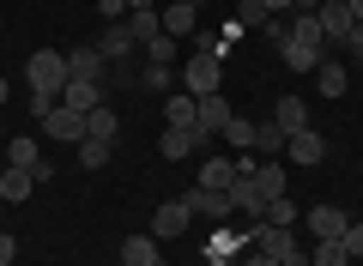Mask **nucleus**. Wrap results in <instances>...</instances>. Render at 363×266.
<instances>
[{
  "label": "nucleus",
  "instance_id": "obj_1",
  "mask_svg": "<svg viewBox=\"0 0 363 266\" xmlns=\"http://www.w3.org/2000/svg\"><path fill=\"white\" fill-rule=\"evenodd\" d=\"M25 85H30V115L43 121V115L61 103V91H67V55L61 49H37L30 67H25Z\"/></svg>",
  "mask_w": 363,
  "mask_h": 266
},
{
  "label": "nucleus",
  "instance_id": "obj_2",
  "mask_svg": "<svg viewBox=\"0 0 363 266\" xmlns=\"http://www.w3.org/2000/svg\"><path fill=\"white\" fill-rule=\"evenodd\" d=\"M224 49H230L224 37H206L188 61H182V91H188V97H212V91L224 85Z\"/></svg>",
  "mask_w": 363,
  "mask_h": 266
},
{
  "label": "nucleus",
  "instance_id": "obj_3",
  "mask_svg": "<svg viewBox=\"0 0 363 266\" xmlns=\"http://www.w3.org/2000/svg\"><path fill=\"white\" fill-rule=\"evenodd\" d=\"M315 25H321V43H327V49H345L351 31H357V18H351L345 0H321V6H315Z\"/></svg>",
  "mask_w": 363,
  "mask_h": 266
},
{
  "label": "nucleus",
  "instance_id": "obj_4",
  "mask_svg": "<svg viewBox=\"0 0 363 266\" xmlns=\"http://www.w3.org/2000/svg\"><path fill=\"white\" fill-rule=\"evenodd\" d=\"M230 206L242 218H255V224H267V194H260V182H255V170H236V182H230Z\"/></svg>",
  "mask_w": 363,
  "mask_h": 266
},
{
  "label": "nucleus",
  "instance_id": "obj_5",
  "mask_svg": "<svg viewBox=\"0 0 363 266\" xmlns=\"http://www.w3.org/2000/svg\"><path fill=\"white\" fill-rule=\"evenodd\" d=\"M182 206H188L194 218H218V224H224V218L236 212V206H230V194H224V188H200V182H194L188 194H182Z\"/></svg>",
  "mask_w": 363,
  "mask_h": 266
},
{
  "label": "nucleus",
  "instance_id": "obj_6",
  "mask_svg": "<svg viewBox=\"0 0 363 266\" xmlns=\"http://www.w3.org/2000/svg\"><path fill=\"white\" fill-rule=\"evenodd\" d=\"M104 49L97 43H79V49H67V79H91V85H104Z\"/></svg>",
  "mask_w": 363,
  "mask_h": 266
},
{
  "label": "nucleus",
  "instance_id": "obj_7",
  "mask_svg": "<svg viewBox=\"0 0 363 266\" xmlns=\"http://www.w3.org/2000/svg\"><path fill=\"white\" fill-rule=\"evenodd\" d=\"M303 224L315 230V242H339V236H345V224H351V212H339V206H309Z\"/></svg>",
  "mask_w": 363,
  "mask_h": 266
},
{
  "label": "nucleus",
  "instance_id": "obj_8",
  "mask_svg": "<svg viewBox=\"0 0 363 266\" xmlns=\"http://www.w3.org/2000/svg\"><path fill=\"white\" fill-rule=\"evenodd\" d=\"M43 133H49V140H85V115H79V109H67V103H55V109L49 115H43Z\"/></svg>",
  "mask_w": 363,
  "mask_h": 266
},
{
  "label": "nucleus",
  "instance_id": "obj_9",
  "mask_svg": "<svg viewBox=\"0 0 363 266\" xmlns=\"http://www.w3.org/2000/svg\"><path fill=\"white\" fill-rule=\"evenodd\" d=\"M285 157H291V164H303V170H315L327 157V140L315 133V127H303V133H291V140H285Z\"/></svg>",
  "mask_w": 363,
  "mask_h": 266
},
{
  "label": "nucleus",
  "instance_id": "obj_10",
  "mask_svg": "<svg viewBox=\"0 0 363 266\" xmlns=\"http://www.w3.org/2000/svg\"><path fill=\"white\" fill-rule=\"evenodd\" d=\"M188 224H194V212H188L182 200H164V206L152 212V236H157V242H164V236H182Z\"/></svg>",
  "mask_w": 363,
  "mask_h": 266
},
{
  "label": "nucleus",
  "instance_id": "obj_11",
  "mask_svg": "<svg viewBox=\"0 0 363 266\" xmlns=\"http://www.w3.org/2000/svg\"><path fill=\"white\" fill-rule=\"evenodd\" d=\"M200 140H206L200 127H169L164 140H157V157H169V164H176V157H194V152H200Z\"/></svg>",
  "mask_w": 363,
  "mask_h": 266
},
{
  "label": "nucleus",
  "instance_id": "obj_12",
  "mask_svg": "<svg viewBox=\"0 0 363 266\" xmlns=\"http://www.w3.org/2000/svg\"><path fill=\"white\" fill-rule=\"evenodd\" d=\"M37 182H43L37 170H18V164H6V170H0V200H13V206H18V200H30V194H37Z\"/></svg>",
  "mask_w": 363,
  "mask_h": 266
},
{
  "label": "nucleus",
  "instance_id": "obj_13",
  "mask_svg": "<svg viewBox=\"0 0 363 266\" xmlns=\"http://www.w3.org/2000/svg\"><path fill=\"white\" fill-rule=\"evenodd\" d=\"M255 248L267 254V260H285V254L297 248V236H291L285 224H255Z\"/></svg>",
  "mask_w": 363,
  "mask_h": 266
},
{
  "label": "nucleus",
  "instance_id": "obj_14",
  "mask_svg": "<svg viewBox=\"0 0 363 266\" xmlns=\"http://www.w3.org/2000/svg\"><path fill=\"white\" fill-rule=\"evenodd\" d=\"M157 18H164V37H188V31L200 25V6H194V0H169Z\"/></svg>",
  "mask_w": 363,
  "mask_h": 266
},
{
  "label": "nucleus",
  "instance_id": "obj_15",
  "mask_svg": "<svg viewBox=\"0 0 363 266\" xmlns=\"http://www.w3.org/2000/svg\"><path fill=\"white\" fill-rule=\"evenodd\" d=\"M85 140H109V145L121 140V115L109 109V103H97V109L85 115Z\"/></svg>",
  "mask_w": 363,
  "mask_h": 266
},
{
  "label": "nucleus",
  "instance_id": "obj_16",
  "mask_svg": "<svg viewBox=\"0 0 363 266\" xmlns=\"http://www.w3.org/2000/svg\"><path fill=\"white\" fill-rule=\"evenodd\" d=\"M61 103H67V109H79V115H91L97 103H104V85H91V79H67Z\"/></svg>",
  "mask_w": 363,
  "mask_h": 266
},
{
  "label": "nucleus",
  "instance_id": "obj_17",
  "mask_svg": "<svg viewBox=\"0 0 363 266\" xmlns=\"http://www.w3.org/2000/svg\"><path fill=\"white\" fill-rule=\"evenodd\" d=\"M272 127H279V133H303V127H309V103H303V97H279Z\"/></svg>",
  "mask_w": 363,
  "mask_h": 266
},
{
  "label": "nucleus",
  "instance_id": "obj_18",
  "mask_svg": "<svg viewBox=\"0 0 363 266\" xmlns=\"http://www.w3.org/2000/svg\"><path fill=\"white\" fill-rule=\"evenodd\" d=\"M194 127H200V133H224V127H230V103H224L218 91H212V97H200V115H194Z\"/></svg>",
  "mask_w": 363,
  "mask_h": 266
},
{
  "label": "nucleus",
  "instance_id": "obj_19",
  "mask_svg": "<svg viewBox=\"0 0 363 266\" xmlns=\"http://www.w3.org/2000/svg\"><path fill=\"white\" fill-rule=\"evenodd\" d=\"M121 266H164L157 236H128V242H121Z\"/></svg>",
  "mask_w": 363,
  "mask_h": 266
},
{
  "label": "nucleus",
  "instance_id": "obj_20",
  "mask_svg": "<svg viewBox=\"0 0 363 266\" xmlns=\"http://www.w3.org/2000/svg\"><path fill=\"white\" fill-rule=\"evenodd\" d=\"M345 85H351V79H345V67L321 55V67H315V91H321V97H345Z\"/></svg>",
  "mask_w": 363,
  "mask_h": 266
},
{
  "label": "nucleus",
  "instance_id": "obj_21",
  "mask_svg": "<svg viewBox=\"0 0 363 266\" xmlns=\"http://www.w3.org/2000/svg\"><path fill=\"white\" fill-rule=\"evenodd\" d=\"M164 115H169V127H194V115H200V97H188V91H169Z\"/></svg>",
  "mask_w": 363,
  "mask_h": 266
},
{
  "label": "nucleus",
  "instance_id": "obj_22",
  "mask_svg": "<svg viewBox=\"0 0 363 266\" xmlns=\"http://www.w3.org/2000/svg\"><path fill=\"white\" fill-rule=\"evenodd\" d=\"M230 182H236L230 157H206V164H200V188H224V194H230Z\"/></svg>",
  "mask_w": 363,
  "mask_h": 266
},
{
  "label": "nucleus",
  "instance_id": "obj_23",
  "mask_svg": "<svg viewBox=\"0 0 363 266\" xmlns=\"http://www.w3.org/2000/svg\"><path fill=\"white\" fill-rule=\"evenodd\" d=\"M97 49H104V61H128V55H133V37H128V25H109L104 37H97Z\"/></svg>",
  "mask_w": 363,
  "mask_h": 266
},
{
  "label": "nucleus",
  "instance_id": "obj_24",
  "mask_svg": "<svg viewBox=\"0 0 363 266\" xmlns=\"http://www.w3.org/2000/svg\"><path fill=\"white\" fill-rule=\"evenodd\" d=\"M157 31H164V18H157V6H140V13H133V18H128V37H133V43H140V49H145V43H152V37H157Z\"/></svg>",
  "mask_w": 363,
  "mask_h": 266
},
{
  "label": "nucleus",
  "instance_id": "obj_25",
  "mask_svg": "<svg viewBox=\"0 0 363 266\" xmlns=\"http://www.w3.org/2000/svg\"><path fill=\"white\" fill-rule=\"evenodd\" d=\"M6 164H18V170H43V157H37V140H30V133H18V140L6 145Z\"/></svg>",
  "mask_w": 363,
  "mask_h": 266
},
{
  "label": "nucleus",
  "instance_id": "obj_26",
  "mask_svg": "<svg viewBox=\"0 0 363 266\" xmlns=\"http://www.w3.org/2000/svg\"><path fill=\"white\" fill-rule=\"evenodd\" d=\"M255 133H260V127L248 121V115H230V127H224V140H230L236 152H255Z\"/></svg>",
  "mask_w": 363,
  "mask_h": 266
},
{
  "label": "nucleus",
  "instance_id": "obj_27",
  "mask_svg": "<svg viewBox=\"0 0 363 266\" xmlns=\"http://www.w3.org/2000/svg\"><path fill=\"white\" fill-rule=\"evenodd\" d=\"M169 85H176V73H169V67H152V61H145L140 79H133V91H169Z\"/></svg>",
  "mask_w": 363,
  "mask_h": 266
},
{
  "label": "nucleus",
  "instance_id": "obj_28",
  "mask_svg": "<svg viewBox=\"0 0 363 266\" xmlns=\"http://www.w3.org/2000/svg\"><path fill=\"white\" fill-rule=\"evenodd\" d=\"M109 152H116L109 140H79V164H85V170H104V164H109Z\"/></svg>",
  "mask_w": 363,
  "mask_h": 266
},
{
  "label": "nucleus",
  "instance_id": "obj_29",
  "mask_svg": "<svg viewBox=\"0 0 363 266\" xmlns=\"http://www.w3.org/2000/svg\"><path fill=\"white\" fill-rule=\"evenodd\" d=\"M145 61H152V67H176V37H164V31H157V37L145 43Z\"/></svg>",
  "mask_w": 363,
  "mask_h": 266
},
{
  "label": "nucleus",
  "instance_id": "obj_30",
  "mask_svg": "<svg viewBox=\"0 0 363 266\" xmlns=\"http://www.w3.org/2000/svg\"><path fill=\"white\" fill-rule=\"evenodd\" d=\"M297 218H303V212H297V200H291V194H279V200H267V224H285V230H291Z\"/></svg>",
  "mask_w": 363,
  "mask_h": 266
},
{
  "label": "nucleus",
  "instance_id": "obj_31",
  "mask_svg": "<svg viewBox=\"0 0 363 266\" xmlns=\"http://www.w3.org/2000/svg\"><path fill=\"white\" fill-rule=\"evenodd\" d=\"M285 140H291V133H279V127L267 121V127L255 133V152H260V157H279V152H285Z\"/></svg>",
  "mask_w": 363,
  "mask_h": 266
},
{
  "label": "nucleus",
  "instance_id": "obj_32",
  "mask_svg": "<svg viewBox=\"0 0 363 266\" xmlns=\"http://www.w3.org/2000/svg\"><path fill=\"white\" fill-rule=\"evenodd\" d=\"M267 6H260V0H242V6H236V25H242V31H267Z\"/></svg>",
  "mask_w": 363,
  "mask_h": 266
},
{
  "label": "nucleus",
  "instance_id": "obj_33",
  "mask_svg": "<svg viewBox=\"0 0 363 266\" xmlns=\"http://www.w3.org/2000/svg\"><path fill=\"white\" fill-rule=\"evenodd\" d=\"M309 266H351V260H345L339 242H315V248H309Z\"/></svg>",
  "mask_w": 363,
  "mask_h": 266
},
{
  "label": "nucleus",
  "instance_id": "obj_34",
  "mask_svg": "<svg viewBox=\"0 0 363 266\" xmlns=\"http://www.w3.org/2000/svg\"><path fill=\"white\" fill-rule=\"evenodd\" d=\"M339 248H345V260H351V266L363 260V224H357V218L345 224V236H339Z\"/></svg>",
  "mask_w": 363,
  "mask_h": 266
},
{
  "label": "nucleus",
  "instance_id": "obj_35",
  "mask_svg": "<svg viewBox=\"0 0 363 266\" xmlns=\"http://www.w3.org/2000/svg\"><path fill=\"white\" fill-rule=\"evenodd\" d=\"M97 13H104V18H109V25H116V18H121V13H128V0H97Z\"/></svg>",
  "mask_w": 363,
  "mask_h": 266
},
{
  "label": "nucleus",
  "instance_id": "obj_36",
  "mask_svg": "<svg viewBox=\"0 0 363 266\" xmlns=\"http://www.w3.org/2000/svg\"><path fill=\"white\" fill-rule=\"evenodd\" d=\"M345 55H351V61H357V67H363V25H357V31H351V43H345Z\"/></svg>",
  "mask_w": 363,
  "mask_h": 266
},
{
  "label": "nucleus",
  "instance_id": "obj_37",
  "mask_svg": "<svg viewBox=\"0 0 363 266\" xmlns=\"http://www.w3.org/2000/svg\"><path fill=\"white\" fill-rule=\"evenodd\" d=\"M13 254H18V242L6 236V230H0V266H13Z\"/></svg>",
  "mask_w": 363,
  "mask_h": 266
},
{
  "label": "nucleus",
  "instance_id": "obj_38",
  "mask_svg": "<svg viewBox=\"0 0 363 266\" xmlns=\"http://www.w3.org/2000/svg\"><path fill=\"white\" fill-rule=\"evenodd\" d=\"M260 6H267L272 18H285V13H297V6H291V0H260Z\"/></svg>",
  "mask_w": 363,
  "mask_h": 266
},
{
  "label": "nucleus",
  "instance_id": "obj_39",
  "mask_svg": "<svg viewBox=\"0 0 363 266\" xmlns=\"http://www.w3.org/2000/svg\"><path fill=\"white\" fill-rule=\"evenodd\" d=\"M279 266H309V248H291V254H285Z\"/></svg>",
  "mask_w": 363,
  "mask_h": 266
},
{
  "label": "nucleus",
  "instance_id": "obj_40",
  "mask_svg": "<svg viewBox=\"0 0 363 266\" xmlns=\"http://www.w3.org/2000/svg\"><path fill=\"white\" fill-rule=\"evenodd\" d=\"M242 266H279V260H267V254H260V248H255V254H248V260H242Z\"/></svg>",
  "mask_w": 363,
  "mask_h": 266
},
{
  "label": "nucleus",
  "instance_id": "obj_41",
  "mask_svg": "<svg viewBox=\"0 0 363 266\" xmlns=\"http://www.w3.org/2000/svg\"><path fill=\"white\" fill-rule=\"evenodd\" d=\"M291 6H297V13H315V6H321V0H291Z\"/></svg>",
  "mask_w": 363,
  "mask_h": 266
},
{
  "label": "nucleus",
  "instance_id": "obj_42",
  "mask_svg": "<svg viewBox=\"0 0 363 266\" xmlns=\"http://www.w3.org/2000/svg\"><path fill=\"white\" fill-rule=\"evenodd\" d=\"M345 6H351V18H357V25H363V0H345Z\"/></svg>",
  "mask_w": 363,
  "mask_h": 266
},
{
  "label": "nucleus",
  "instance_id": "obj_43",
  "mask_svg": "<svg viewBox=\"0 0 363 266\" xmlns=\"http://www.w3.org/2000/svg\"><path fill=\"white\" fill-rule=\"evenodd\" d=\"M128 6H133V13H140V6H157V0H128Z\"/></svg>",
  "mask_w": 363,
  "mask_h": 266
},
{
  "label": "nucleus",
  "instance_id": "obj_44",
  "mask_svg": "<svg viewBox=\"0 0 363 266\" xmlns=\"http://www.w3.org/2000/svg\"><path fill=\"white\" fill-rule=\"evenodd\" d=\"M6 91H13V85H6V79H0V103H6Z\"/></svg>",
  "mask_w": 363,
  "mask_h": 266
},
{
  "label": "nucleus",
  "instance_id": "obj_45",
  "mask_svg": "<svg viewBox=\"0 0 363 266\" xmlns=\"http://www.w3.org/2000/svg\"><path fill=\"white\" fill-rule=\"evenodd\" d=\"M206 266H224V260H206Z\"/></svg>",
  "mask_w": 363,
  "mask_h": 266
},
{
  "label": "nucleus",
  "instance_id": "obj_46",
  "mask_svg": "<svg viewBox=\"0 0 363 266\" xmlns=\"http://www.w3.org/2000/svg\"><path fill=\"white\" fill-rule=\"evenodd\" d=\"M357 266H363V260H357Z\"/></svg>",
  "mask_w": 363,
  "mask_h": 266
}]
</instances>
